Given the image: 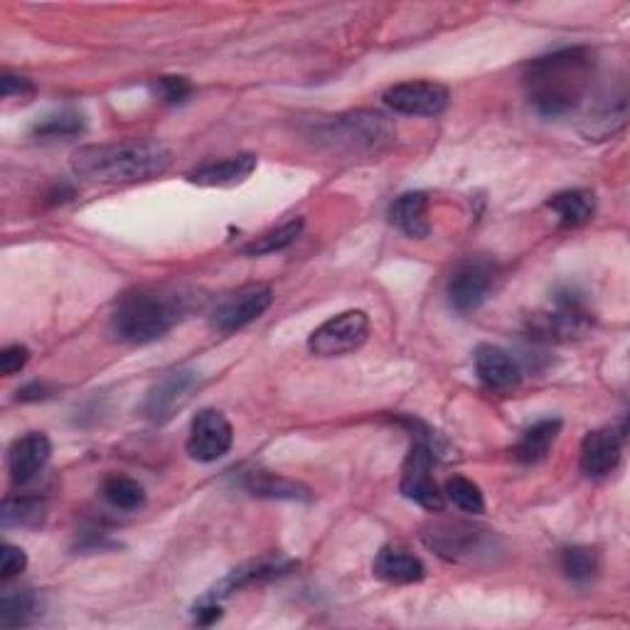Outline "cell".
Masks as SVG:
<instances>
[{
	"instance_id": "cell-23",
	"label": "cell",
	"mask_w": 630,
	"mask_h": 630,
	"mask_svg": "<svg viewBox=\"0 0 630 630\" xmlns=\"http://www.w3.org/2000/svg\"><path fill=\"white\" fill-rule=\"evenodd\" d=\"M564 227H582L594 217L596 202L588 190H564L547 202Z\"/></svg>"
},
{
	"instance_id": "cell-24",
	"label": "cell",
	"mask_w": 630,
	"mask_h": 630,
	"mask_svg": "<svg viewBox=\"0 0 630 630\" xmlns=\"http://www.w3.org/2000/svg\"><path fill=\"white\" fill-rule=\"evenodd\" d=\"M40 614L37 596L27 588H8L0 598V626L20 628L33 623Z\"/></svg>"
},
{
	"instance_id": "cell-3",
	"label": "cell",
	"mask_w": 630,
	"mask_h": 630,
	"mask_svg": "<svg viewBox=\"0 0 630 630\" xmlns=\"http://www.w3.org/2000/svg\"><path fill=\"white\" fill-rule=\"evenodd\" d=\"M185 313L182 296L168 291H136L119 303L111 315V330L131 345L154 342L176 328Z\"/></svg>"
},
{
	"instance_id": "cell-16",
	"label": "cell",
	"mask_w": 630,
	"mask_h": 630,
	"mask_svg": "<svg viewBox=\"0 0 630 630\" xmlns=\"http://www.w3.org/2000/svg\"><path fill=\"white\" fill-rule=\"evenodd\" d=\"M49 453H53V443L45 434H25L10 446L8 451V471L13 483L25 485L33 481V477L45 469V463L49 461Z\"/></svg>"
},
{
	"instance_id": "cell-28",
	"label": "cell",
	"mask_w": 630,
	"mask_h": 630,
	"mask_svg": "<svg viewBox=\"0 0 630 630\" xmlns=\"http://www.w3.org/2000/svg\"><path fill=\"white\" fill-rule=\"evenodd\" d=\"M247 487L259 497H286V500H301V497H308V491L303 485L289 481V477H281L277 473H267V471H254L249 475Z\"/></svg>"
},
{
	"instance_id": "cell-10",
	"label": "cell",
	"mask_w": 630,
	"mask_h": 630,
	"mask_svg": "<svg viewBox=\"0 0 630 630\" xmlns=\"http://www.w3.org/2000/svg\"><path fill=\"white\" fill-rule=\"evenodd\" d=\"M200 387L198 372L176 370L160 378L154 387L148 390L144 402V416L154 424H166L176 416L182 406L190 402L192 392Z\"/></svg>"
},
{
	"instance_id": "cell-19",
	"label": "cell",
	"mask_w": 630,
	"mask_h": 630,
	"mask_svg": "<svg viewBox=\"0 0 630 630\" xmlns=\"http://www.w3.org/2000/svg\"><path fill=\"white\" fill-rule=\"evenodd\" d=\"M426 210H429V198H426V192H406V195L396 198L392 202L390 220H392V225L400 232H404L406 237L424 239V237H429V232H431Z\"/></svg>"
},
{
	"instance_id": "cell-4",
	"label": "cell",
	"mask_w": 630,
	"mask_h": 630,
	"mask_svg": "<svg viewBox=\"0 0 630 630\" xmlns=\"http://www.w3.org/2000/svg\"><path fill=\"white\" fill-rule=\"evenodd\" d=\"M313 136L320 144L335 150H350V154H378L394 136V128L378 111H352V114L333 116L315 124Z\"/></svg>"
},
{
	"instance_id": "cell-29",
	"label": "cell",
	"mask_w": 630,
	"mask_h": 630,
	"mask_svg": "<svg viewBox=\"0 0 630 630\" xmlns=\"http://www.w3.org/2000/svg\"><path fill=\"white\" fill-rule=\"evenodd\" d=\"M301 229H303V222L301 220H291V222H286V225H281L279 229L267 232V235H261V237L254 239L251 244H247V247H244V251H247L249 257H263V254L281 251V249L291 247V244L299 239Z\"/></svg>"
},
{
	"instance_id": "cell-36",
	"label": "cell",
	"mask_w": 630,
	"mask_h": 630,
	"mask_svg": "<svg viewBox=\"0 0 630 630\" xmlns=\"http://www.w3.org/2000/svg\"><path fill=\"white\" fill-rule=\"evenodd\" d=\"M47 387L45 384H40V382H33V384H27V387H23L18 392V400L20 402H35V400H45L47 396Z\"/></svg>"
},
{
	"instance_id": "cell-2",
	"label": "cell",
	"mask_w": 630,
	"mask_h": 630,
	"mask_svg": "<svg viewBox=\"0 0 630 630\" xmlns=\"http://www.w3.org/2000/svg\"><path fill=\"white\" fill-rule=\"evenodd\" d=\"M170 160L172 154L158 140H119L81 146L72 156V170L99 185H128L162 176Z\"/></svg>"
},
{
	"instance_id": "cell-13",
	"label": "cell",
	"mask_w": 630,
	"mask_h": 630,
	"mask_svg": "<svg viewBox=\"0 0 630 630\" xmlns=\"http://www.w3.org/2000/svg\"><path fill=\"white\" fill-rule=\"evenodd\" d=\"M623 453V431H616L611 426L596 429L584 436L582 453H578V465L582 473L588 477H606L611 475Z\"/></svg>"
},
{
	"instance_id": "cell-37",
	"label": "cell",
	"mask_w": 630,
	"mask_h": 630,
	"mask_svg": "<svg viewBox=\"0 0 630 630\" xmlns=\"http://www.w3.org/2000/svg\"><path fill=\"white\" fill-rule=\"evenodd\" d=\"M195 614H198V623H205V626H207V623H212V621H217V618L222 616L217 604L200 606V608H195Z\"/></svg>"
},
{
	"instance_id": "cell-33",
	"label": "cell",
	"mask_w": 630,
	"mask_h": 630,
	"mask_svg": "<svg viewBox=\"0 0 630 630\" xmlns=\"http://www.w3.org/2000/svg\"><path fill=\"white\" fill-rule=\"evenodd\" d=\"M25 566H27L25 552L15 544H3V552H0V576H3V582L23 574Z\"/></svg>"
},
{
	"instance_id": "cell-8",
	"label": "cell",
	"mask_w": 630,
	"mask_h": 630,
	"mask_svg": "<svg viewBox=\"0 0 630 630\" xmlns=\"http://www.w3.org/2000/svg\"><path fill=\"white\" fill-rule=\"evenodd\" d=\"M232 443H235V429L229 419L217 409H202L190 424L188 453L200 463H215L225 459Z\"/></svg>"
},
{
	"instance_id": "cell-32",
	"label": "cell",
	"mask_w": 630,
	"mask_h": 630,
	"mask_svg": "<svg viewBox=\"0 0 630 630\" xmlns=\"http://www.w3.org/2000/svg\"><path fill=\"white\" fill-rule=\"evenodd\" d=\"M156 91L168 104H180V101H185L192 94V85L185 77H158Z\"/></svg>"
},
{
	"instance_id": "cell-5",
	"label": "cell",
	"mask_w": 630,
	"mask_h": 630,
	"mask_svg": "<svg viewBox=\"0 0 630 630\" xmlns=\"http://www.w3.org/2000/svg\"><path fill=\"white\" fill-rule=\"evenodd\" d=\"M421 537L436 554L451 562H475L477 556L495 550V540L487 530L469 522H431L424 527Z\"/></svg>"
},
{
	"instance_id": "cell-21",
	"label": "cell",
	"mask_w": 630,
	"mask_h": 630,
	"mask_svg": "<svg viewBox=\"0 0 630 630\" xmlns=\"http://www.w3.org/2000/svg\"><path fill=\"white\" fill-rule=\"evenodd\" d=\"M559 431H562V421L559 419L537 421L535 426H530V429L522 434V439L517 441L513 455L525 465L542 463L547 455H550L552 446L556 443Z\"/></svg>"
},
{
	"instance_id": "cell-25",
	"label": "cell",
	"mask_w": 630,
	"mask_h": 630,
	"mask_svg": "<svg viewBox=\"0 0 630 630\" xmlns=\"http://www.w3.org/2000/svg\"><path fill=\"white\" fill-rule=\"evenodd\" d=\"M87 119L77 109H59L37 121L33 126V136L37 140H57V138H75L85 134Z\"/></svg>"
},
{
	"instance_id": "cell-35",
	"label": "cell",
	"mask_w": 630,
	"mask_h": 630,
	"mask_svg": "<svg viewBox=\"0 0 630 630\" xmlns=\"http://www.w3.org/2000/svg\"><path fill=\"white\" fill-rule=\"evenodd\" d=\"M33 81H30L27 77H18V75H10L5 72L3 77H0V94H3L5 99L8 97H27V94H33Z\"/></svg>"
},
{
	"instance_id": "cell-26",
	"label": "cell",
	"mask_w": 630,
	"mask_h": 630,
	"mask_svg": "<svg viewBox=\"0 0 630 630\" xmlns=\"http://www.w3.org/2000/svg\"><path fill=\"white\" fill-rule=\"evenodd\" d=\"M101 495H104V500L111 507L124 513H134L146 503L144 485L128 475H109L106 481L101 483Z\"/></svg>"
},
{
	"instance_id": "cell-31",
	"label": "cell",
	"mask_w": 630,
	"mask_h": 630,
	"mask_svg": "<svg viewBox=\"0 0 630 630\" xmlns=\"http://www.w3.org/2000/svg\"><path fill=\"white\" fill-rule=\"evenodd\" d=\"M446 495H449V500L463 513L481 515L485 510L481 487H477L473 481H469V477H461V475L451 477V481L446 483Z\"/></svg>"
},
{
	"instance_id": "cell-11",
	"label": "cell",
	"mask_w": 630,
	"mask_h": 630,
	"mask_svg": "<svg viewBox=\"0 0 630 630\" xmlns=\"http://www.w3.org/2000/svg\"><path fill=\"white\" fill-rule=\"evenodd\" d=\"M273 301V291L263 283H251V286H244L237 293H232L225 301L220 303L212 313V325L222 333H235L244 325L254 323L261 318L263 313L269 311Z\"/></svg>"
},
{
	"instance_id": "cell-18",
	"label": "cell",
	"mask_w": 630,
	"mask_h": 630,
	"mask_svg": "<svg viewBox=\"0 0 630 630\" xmlns=\"http://www.w3.org/2000/svg\"><path fill=\"white\" fill-rule=\"evenodd\" d=\"M372 572L387 584H416L426 576V566L419 556L400 550V547H384L372 564Z\"/></svg>"
},
{
	"instance_id": "cell-17",
	"label": "cell",
	"mask_w": 630,
	"mask_h": 630,
	"mask_svg": "<svg viewBox=\"0 0 630 630\" xmlns=\"http://www.w3.org/2000/svg\"><path fill=\"white\" fill-rule=\"evenodd\" d=\"M254 170H257V156L241 154L220 162H207V166L190 172L188 178L200 188H235L247 180Z\"/></svg>"
},
{
	"instance_id": "cell-27",
	"label": "cell",
	"mask_w": 630,
	"mask_h": 630,
	"mask_svg": "<svg viewBox=\"0 0 630 630\" xmlns=\"http://www.w3.org/2000/svg\"><path fill=\"white\" fill-rule=\"evenodd\" d=\"M559 566H562L564 576L574 584H588L601 569V559L592 547H566L559 556Z\"/></svg>"
},
{
	"instance_id": "cell-6",
	"label": "cell",
	"mask_w": 630,
	"mask_h": 630,
	"mask_svg": "<svg viewBox=\"0 0 630 630\" xmlns=\"http://www.w3.org/2000/svg\"><path fill=\"white\" fill-rule=\"evenodd\" d=\"M370 338V318L364 311H345L325 320L308 338V350L318 358H338L360 350Z\"/></svg>"
},
{
	"instance_id": "cell-9",
	"label": "cell",
	"mask_w": 630,
	"mask_h": 630,
	"mask_svg": "<svg viewBox=\"0 0 630 630\" xmlns=\"http://www.w3.org/2000/svg\"><path fill=\"white\" fill-rule=\"evenodd\" d=\"M497 269L487 259H469L453 271L449 281V301L459 313L477 311L491 296L495 286Z\"/></svg>"
},
{
	"instance_id": "cell-15",
	"label": "cell",
	"mask_w": 630,
	"mask_h": 630,
	"mask_svg": "<svg viewBox=\"0 0 630 630\" xmlns=\"http://www.w3.org/2000/svg\"><path fill=\"white\" fill-rule=\"evenodd\" d=\"M475 372L491 392H513L522 380V370L510 352L495 345H481L475 350Z\"/></svg>"
},
{
	"instance_id": "cell-34",
	"label": "cell",
	"mask_w": 630,
	"mask_h": 630,
	"mask_svg": "<svg viewBox=\"0 0 630 630\" xmlns=\"http://www.w3.org/2000/svg\"><path fill=\"white\" fill-rule=\"evenodd\" d=\"M30 360V350L25 345H8V348L0 352V372L5 378H13L15 372H20Z\"/></svg>"
},
{
	"instance_id": "cell-30",
	"label": "cell",
	"mask_w": 630,
	"mask_h": 630,
	"mask_svg": "<svg viewBox=\"0 0 630 630\" xmlns=\"http://www.w3.org/2000/svg\"><path fill=\"white\" fill-rule=\"evenodd\" d=\"M45 507L37 497H8L3 503V510H0V517H3V525H18V527H35L43 522Z\"/></svg>"
},
{
	"instance_id": "cell-1",
	"label": "cell",
	"mask_w": 630,
	"mask_h": 630,
	"mask_svg": "<svg viewBox=\"0 0 630 630\" xmlns=\"http://www.w3.org/2000/svg\"><path fill=\"white\" fill-rule=\"evenodd\" d=\"M596 72L594 53L586 47H566L535 59L527 67L525 87L532 106L542 116L559 119L582 104Z\"/></svg>"
},
{
	"instance_id": "cell-14",
	"label": "cell",
	"mask_w": 630,
	"mask_h": 630,
	"mask_svg": "<svg viewBox=\"0 0 630 630\" xmlns=\"http://www.w3.org/2000/svg\"><path fill=\"white\" fill-rule=\"evenodd\" d=\"M592 328V315L584 299L576 291L566 289L554 296V308L540 318V330L554 338H574Z\"/></svg>"
},
{
	"instance_id": "cell-22",
	"label": "cell",
	"mask_w": 630,
	"mask_h": 630,
	"mask_svg": "<svg viewBox=\"0 0 630 630\" xmlns=\"http://www.w3.org/2000/svg\"><path fill=\"white\" fill-rule=\"evenodd\" d=\"M626 116H628V104L623 91L618 97L598 99L596 106L592 109V114L586 119L584 134L594 140L614 136L618 128H623Z\"/></svg>"
},
{
	"instance_id": "cell-20",
	"label": "cell",
	"mask_w": 630,
	"mask_h": 630,
	"mask_svg": "<svg viewBox=\"0 0 630 630\" xmlns=\"http://www.w3.org/2000/svg\"><path fill=\"white\" fill-rule=\"evenodd\" d=\"M293 566H296V564H293L291 559L281 556V554L259 556V559H254V562L235 569V572H232V574L225 578V582H222L220 592H215V596H227V594H232V592H237V588L259 584V582H267V578L281 576V574H289Z\"/></svg>"
},
{
	"instance_id": "cell-7",
	"label": "cell",
	"mask_w": 630,
	"mask_h": 630,
	"mask_svg": "<svg viewBox=\"0 0 630 630\" xmlns=\"http://www.w3.org/2000/svg\"><path fill=\"white\" fill-rule=\"evenodd\" d=\"M431 463H434V449H431L429 436L419 434L416 436L409 455H406V461H404L402 493L406 500L421 505L424 510L441 513L443 495L431 477Z\"/></svg>"
},
{
	"instance_id": "cell-12",
	"label": "cell",
	"mask_w": 630,
	"mask_h": 630,
	"mask_svg": "<svg viewBox=\"0 0 630 630\" xmlns=\"http://www.w3.org/2000/svg\"><path fill=\"white\" fill-rule=\"evenodd\" d=\"M384 104L406 116H439L449 106V89L439 81H404L387 89Z\"/></svg>"
}]
</instances>
